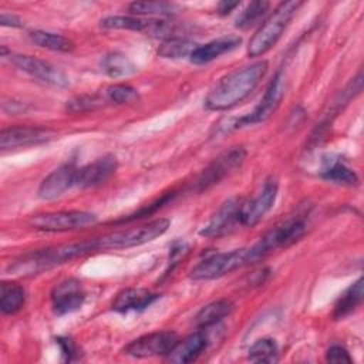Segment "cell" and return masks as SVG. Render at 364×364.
Returning <instances> with one entry per match:
<instances>
[{
  "label": "cell",
  "mask_w": 364,
  "mask_h": 364,
  "mask_svg": "<svg viewBox=\"0 0 364 364\" xmlns=\"http://www.w3.org/2000/svg\"><path fill=\"white\" fill-rule=\"evenodd\" d=\"M267 61L260 60L236 68L222 77L205 98L209 111H226L246 100L267 73Z\"/></svg>",
  "instance_id": "cell-1"
},
{
  "label": "cell",
  "mask_w": 364,
  "mask_h": 364,
  "mask_svg": "<svg viewBox=\"0 0 364 364\" xmlns=\"http://www.w3.org/2000/svg\"><path fill=\"white\" fill-rule=\"evenodd\" d=\"M95 250H98L95 237L65 243V245H58V246H51V247H44V249H37L17 257L9 266V272L17 276L37 274L54 266L63 264L65 262H70L75 257L84 256Z\"/></svg>",
  "instance_id": "cell-2"
},
{
  "label": "cell",
  "mask_w": 364,
  "mask_h": 364,
  "mask_svg": "<svg viewBox=\"0 0 364 364\" xmlns=\"http://www.w3.org/2000/svg\"><path fill=\"white\" fill-rule=\"evenodd\" d=\"M301 1H283L280 3L259 26L247 44V54L250 57H260L266 54L282 37L283 31L294 17L301 6Z\"/></svg>",
  "instance_id": "cell-3"
},
{
  "label": "cell",
  "mask_w": 364,
  "mask_h": 364,
  "mask_svg": "<svg viewBox=\"0 0 364 364\" xmlns=\"http://www.w3.org/2000/svg\"><path fill=\"white\" fill-rule=\"evenodd\" d=\"M306 215L304 213H296L290 215L276 226H273L270 230H267L259 242H256L249 249L250 263L259 262L260 259L266 257L272 252L287 247L291 243L297 242L307 230L306 223Z\"/></svg>",
  "instance_id": "cell-4"
},
{
  "label": "cell",
  "mask_w": 364,
  "mask_h": 364,
  "mask_svg": "<svg viewBox=\"0 0 364 364\" xmlns=\"http://www.w3.org/2000/svg\"><path fill=\"white\" fill-rule=\"evenodd\" d=\"M169 225H171L169 219L159 218L135 228H128V229L107 233L104 236L97 237L98 250H111V249L119 250V249L141 246L144 243L152 242L154 239L162 236L168 230Z\"/></svg>",
  "instance_id": "cell-5"
},
{
  "label": "cell",
  "mask_w": 364,
  "mask_h": 364,
  "mask_svg": "<svg viewBox=\"0 0 364 364\" xmlns=\"http://www.w3.org/2000/svg\"><path fill=\"white\" fill-rule=\"evenodd\" d=\"M246 264H250L249 249H235L232 252L212 253L199 260L191 269L189 276L196 282L213 280Z\"/></svg>",
  "instance_id": "cell-6"
},
{
  "label": "cell",
  "mask_w": 364,
  "mask_h": 364,
  "mask_svg": "<svg viewBox=\"0 0 364 364\" xmlns=\"http://www.w3.org/2000/svg\"><path fill=\"white\" fill-rule=\"evenodd\" d=\"M284 94H286V77L282 71H279L270 80L269 85L264 90L263 97L260 98V101L255 107V109L252 112L235 119L230 124V127L232 128H242V127L264 122L266 119H269L276 112V109L279 108Z\"/></svg>",
  "instance_id": "cell-7"
},
{
  "label": "cell",
  "mask_w": 364,
  "mask_h": 364,
  "mask_svg": "<svg viewBox=\"0 0 364 364\" xmlns=\"http://www.w3.org/2000/svg\"><path fill=\"white\" fill-rule=\"evenodd\" d=\"M97 222V216L85 210H58L38 213L28 219V225L43 232H67L82 229Z\"/></svg>",
  "instance_id": "cell-8"
},
{
  "label": "cell",
  "mask_w": 364,
  "mask_h": 364,
  "mask_svg": "<svg viewBox=\"0 0 364 364\" xmlns=\"http://www.w3.org/2000/svg\"><path fill=\"white\" fill-rule=\"evenodd\" d=\"M179 341L178 334L171 330L154 331L149 334H144L132 341H129L122 353L135 358H149L158 355H168V353L173 348V346Z\"/></svg>",
  "instance_id": "cell-9"
},
{
  "label": "cell",
  "mask_w": 364,
  "mask_h": 364,
  "mask_svg": "<svg viewBox=\"0 0 364 364\" xmlns=\"http://www.w3.org/2000/svg\"><path fill=\"white\" fill-rule=\"evenodd\" d=\"M245 156H246V151L242 146L232 148L230 151L222 154L202 171V173L195 181L193 189L196 192H202L219 183L223 178L230 175L235 169H237L242 165V162L245 161Z\"/></svg>",
  "instance_id": "cell-10"
},
{
  "label": "cell",
  "mask_w": 364,
  "mask_h": 364,
  "mask_svg": "<svg viewBox=\"0 0 364 364\" xmlns=\"http://www.w3.org/2000/svg\"><path fill=\"white\" fill-rule=\"evenodd\" d=\"M277 188V181L267 178L256 196L242 200L239 206V223L243 226H255L274 205Z\"/></svg>",
  "instance_id": "cell-11"
},
{
  "label": "cell",
  "mask_w": 364,
  "mask_h": 364,
  "mask_svg": "<svg viewBox=\"0 0 364 364\" xmlns=\"http://www.w3.org/2000/svg\"><path fill=\"white\" fill-rule=\"evenodd\" d=\"M9 60L11 64L18 67L21 71L27 73L33 78H37L38 81L54 85V87H67L70 84L68 77L61 71L58 67L53 65L48 61H44L41 58L27 55V54H11L9 55Z\"/></svg>",
  "instance_id": "cell-12"
},
{
  "label": "cell",
  "mask_w": 364,
  "mask_h": 364,
  "mask_svg": "<svg viewBox=\"0 0 364 364\" xmlns=\"http://www.w3.org/2000/svg\"><path fill=\"white\" fill-rule=\"evenodd\" d=\"M57 136L55 131L46 127H10L0 132V148L13 149L48 142Z\"/></svg>",
  "instance_id": "cell-13"
},
{
  "label": "cell",
  "mask_w": 364,
  "mask_h": 364,
  "mask_svg": "<svg viewBox=\"0 0 364 364\" xmlns=\"http://www.w3.org/2000/svg\"><path fill=\"white\" fill-rule=\"evenodd\" d=\"M53 311L57 316H64L78 310L85 300V290L80 280L64 279L57 283L50 294Z\"/></svg>",
  "instance_id": "cell-14"
},
{
  "label": "cell",
  "mask_w": 364,
  "mask_h": 364,
  "mask_svg": "<svg viewBox=\"0 0 364 364\" xmlns=\"http://www.w3.org/2000/svg\"><path fill=\"white\" fill-rule=\"evenodd\" d=\"M240 202L242 200H239L237 198H230L226 202H223L222 206L216 210V213L209 219V222L200 229V236L218 239L230 233L239 223Z\"/></svg>",
  "instance_id": "cell-15"
},
{
  "label": "cell",
  "mask_w": 364,
  "mask_h": 364,
  "mask_svg": "<svg viewBox=\"0 0 364 364\" xmlns=\"http://www.w3.org/2000/svg\"><path fill=\"white\" fill-rule=\"evenodd\" d=\"M78 166L74 162H67L48 173L38 186V198L51 200L61 196L64 192L75 186Z\"/></svg>",
  "instance_id": "cell-16"
},
{
  "label": "cell",
  "mask_w": 364,
  "mask_h": 364,
  "mask_svg": "<svg viewBox=\"0 0 364 364\" xmlns=\"http://www.w3.org/2000/svg\"><path fill=\"white\" fill-rule=\"evenodd\" d=\"M118 161L112 154L102 155L95 161L80 166L77 171L75 186L80 188H94L107 182L117 171Z\"/></svg>",
  "instance_id": "cell-17"
},
{
  "label": "cell",
  "mask_w": 364,
  "mask_h": 364,
  "mask_svg": "<svg viewBox=\"0 0 364 364\" xmlns=\"http://www.w3.org/2000/svg\"><path fill=\"white\" fill-rule=\"evenodd\" d=\"M158 297H159V294L152 293L148 289L127 287L115 294V297L112 299V303H111V309L118 313L144 310L148 306H151Z\"/></svg>",
  "instance_id": "cell-18"
},
{
  "label": "cell",
  "mask_w": 364,
  "mask_h": 364,
  "mask_svg": "<svg viewBox=\"0 0 364 364\" xmlns=\"http://www.w3.org/2000/svg\"><path fill=\"white\" fill-rule=\"evenodd\" d=\"M240 43H242V38L239 36H235V34L222 36L205 44H198L196 48L189 55V58L193 64H206L216 60L222 54H226L235 50L237 46H240Z\"/></svg>",
  "instance_id": "cell-19"
},
{
  "label": "cell",
  "mask_w": 364,
  "mask_h": 364,
  "mask_svg": "<svg viewBox=\"0 0 364 364\" xmlns=\"http://www.w3.org/2000/svg\"><path fill=\"white\" fill-rule=\"evenodd\" d=\"M208 346L206 334L199 330L189 334L186 338L179 340L168 353L166 360L171 363H191L196 360Z\"/></svg>",
  "instance_id": "cell-20"
},
{
  "label": "cell",
  "mask_w": 364,
  "mask_h": 364,
  "mask_svg": "<svg viewBox=\"0 0 364 364\" xmlns=\"http://www.w3.org/2000/svg\"><path fill=\"white\" fill-rule=\"evenodd\" d=\"M233 310V303L228 299H220L210 301L209 304L203 306L198 314L195 316V323L200 328L210 327L216 323H219L222 318L229 316Z\"/></svg>",
  "instance_id": "cell-21"
},
{
  "label": "cell",
  "mask_w": 364,
  "mask_h": 364,
  "mask_svg": "<svg viewBox=\"0 0 364 364\" xmlns=\"http://www.w3.org/2000/svg\"><path fill=\"white\" fill-rule=\"evenodd\" d=\"M101 67L111 78H125L136 73V65L132 60L119 51L107 53L101 60Z\"/></svg>",
  "instance_id": "cell-22"
},
{
  "label": "cell",
  "mask_w": 364,
  "mask_h": 364,
  "mask_svg": "<svg viewBox=\"0 0 364 364\" xmlns=\"http://www.w3.org/2000/svg\"><path fill=\"white\" fill-rule=\"evenodd\" d=\"M363 301V277L351 283L343 294L337 299L333 310L334 318H343L351 314Z\"/></svg>",
  "instance_id": "cell-23"
},
{
  "label": "cell",
  "mask_w": 364,
  "mask_h": 364,
  "mask_svg": "<svg viewBox=\"0 0 364 364\" xmlns=\"http://www.w3.org/2000/svg\"><path fill=\"white\" fill-rule=\"evenodd\" d=\"M26 303V290L14 282L0 284V310L3 314H16Z\"/></svg>",
  "instance_id": "cell-24"
},
{
  "label": "cell",
  "mask_w": 364,
  "mask_h": 364,
  "mask_svg": "<svg viewBox=\"0 0 364 364\" xmlns=\"http://www.w3.org/2000/svg\"><path fill=\"white\" fill-rule=\"evenodd\" d=\"M30 40L46 50H51V51H58V53H68L74 50V43L57 33H50V31H44V30H33L28 34Z\"/></svg>",
  "instance_id": "cell-25"
},
{
  "label": "cell",
  "mask_w": 364,
  "mask_h": 364,
  "mask_svg": "<svg viewBox=\"0 0 364 364\" xmlns=\"http://www.w3.org/2000/svg\"><path fill=\"white\" fill-rule=\"evenodd\" d=\"M196 46L198 44H195L193 41H191L188 38L172 37V38L165 40L159 46L158 55L162 58H171V60L189 57L192 54V51L196 48Z\"/></svg>",
  "instance_id": "cell-26"
},
{
  "label": "cell",
  "mask_w": 364,
  "mask_h": 364,
  "mask_svg": "<svg viewBox=\"0 0 364 364\" xmlns=\"http://www.w3.org/2000/svg\"><path fill=\"white\" fill-rule=\"evenodd\" d=\"M128 10L135 16H172L179 11V6L166 1H134L128 6Z\"/></svg>",
  "instance_id": "cell-27"
},
{
  "label": "cell",
  "mask_w": 364,
  "mask_h": 364,
  "mask_svg": "<svg viewBox=\"0 0 364 364\" xmlns=\"http://www.w3.org/2000/svg\"><path fill=\"white\" fill-rule=\"evenodd\" d=\"M149 20L136 16H108L104 17L100 24L104 28L109 30H132V31H142L145 33Z\"/></svg>",
  "instance_id": "cell-28"
},
{
  "label": "cell",
  "mask_w": 364,
  "mask_h": 364,
  "mask_svg": "<svg viewBox=\"0 0 364 364\" xmlns=\"http://www.w3.org/2000/svg\"><path fill=\"white\" fill-rule=\"evenodd\" d=\"M321 176L338 185H346V186L358 185L357 173L343 162H333L331 165H328L321 171Z\"/></svg>",
  "instance_id": "cell-29"
},
{
  "label": "cell",
  "mask_w": 364,
  "mask_h": 364,
  "mask_svg": "<svg viewBox=\"0 0 364 364\" xmlns=\"http://www.w3.org/2000/svg\"><path fill=\"white\" fill-rule=\"evenodd\" d=\"M104 98L107 102L111 104H129V102H135L139 100V94L136 91V88L128 85V84H112L108 85L104 92H102Z\"/></svg>",
  "instance_id": "cell-30"
},
{
  "label": "cell",
  "mask_w": 364,
  "mask_h": 364,
  "mask_svg": "<svg viewBox=\"0 0 364 364\" xmlns=\"http://www.w3.org/2000/svg\"><path fill=\"white\" fill-rule=\"evenodd\" d=\"M247 357L253 363H273L277 358V344L272 338H260L249 348Z\"/></svg>",
  "instance_id": "cell-31"
},
{
  "label": "cell",
  "mask_w": 364,
  "mask_h": 364,
  "mask_svg": "<svg viewBox=\"0 0 364 364\" xmlns=\"http://www.w3.org/2000/svg\"><path fill=\"white\" fill-rule=\"evenodd\" d=\"M270 4L267 1H252L247 7L239 14L236 18V27L239 28H249L250 26L256 24L263 16H266Z\"/></svg>",
  "instance_id": "cell-32"
},
{
  "label": "cell",
  "mask_w": 364,
  "mask_h": 364,
  "mask_svg": "<svg viewBox=\"0 0 364 364\" xmlns=\"http://www.w3.org/2000/svg\"><path fill=\"white\" fill-rule=\"evenodd\" d=\"M105 98L101 94H82L71 98L67 101V111L70 112H84V111H91L102 107L105 104Z\"/></svg>",
  "instance_id": "cell-33"
},
{
  "label": "cell",
  "mask_w": 364,
  "mask_h": 364,
  "mask_svg": "<svg viewBox=\"0 0 364 364\" xmlns=\"http://www.w3.org/2000/svg\"><path fill=\"white\" fill-rule=\"evenodd\" d=\"M327 361L328 363H351V357L348 351L341 346H333L327 350Z\"/></svg>",
  "instance_id": "cell-34"
},
{
  "label": "cell",
  "mask_w": 364,
  "mask_h": 364,
  "mask_svg": "<svg viewBox=\"0 0 364 364\" xmlns=\"http://www.w3.org/2000/svg\"><path fill=\"white\" fill-rule=\"evenodd\" d=\"M55 341L60 346L61 353H63V355H64V358L67 361H71V360H74L77 357V347H75V344H74V341L71 338H68V337H57Z\"/></svg>",
  "instance_id": "cell-35"
},
{
  "label": "cell",
  "mask_w": 364,
  "mask_h": 364,
  "mask_svg": "<svg viewBox=\"0 0 364 364\" xmlns=\"http://www.w3.org/2000/svg\"><path fill=\"white\" fill-rule=\"evenodd\" d=\"M0 24L7 26V27H21L23 23L16 14H10L6 11H1L0 14Z\"/></svg>",
  "instance_id": "cell-36"
},
{
  "label": "cell",
  "mask_w": 364,
  "mask_h": 364,
  "mask_svg": "<svg viewBox=\"0 0 364 364\" xmlns=\"http://www.w3.org/2000/svg\"><path fill=\"white\" fill-rule=\"evenodd\" d=\"M237 6H239V1H222L218 6V11L225 16V14H229L230 11H233V9H236Z\"/></svg>",
  "instance_id": "cell-37"
}]
</instances>
